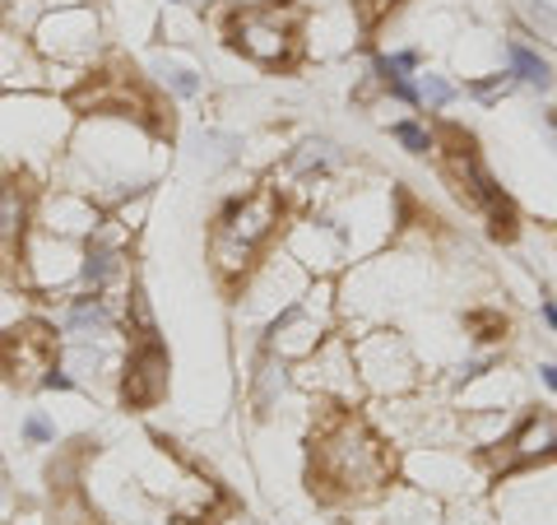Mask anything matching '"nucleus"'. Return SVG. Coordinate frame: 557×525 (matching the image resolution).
Wrapping results in <instances>:
<instances>
[{"mask_svg": "<svg viewBox=\"0 0 557 525\" xmlns=\"http://www.w3.org/2000/svg\"><path fill=\"white\" fill-rule=\"evenodd\" d=\"M502 61H507V70L520 80V89H534L539 98H548L557 89V70H553V61L534 42H525V38H502Z\"/></svg>", "mask_w": 557, "mask_h": 525, "instance_id": "obj_20", "label": "nucleus"}, {"mask_svg": "<svg viewBox=\"0 0 557 525\" xmlns=\"http://www.w3.org/2000/svg\"><path fill=\"white\" fill-rule=\"evenodd\" d=\"M483 469L497 479L520 475V469H544L557 465V414L548 405H534L516 418V424L497 437L493 447H483Z\"/></svg>", "mask_w": 557, "mask_h": 525, "instance_id": "obj_6", "label": "nucleus"}, {"mask_svg": "<svg viewBox=\"0 0 557 525\" xmlns=\"http://www.w3.org/2000/svg\"><path fill=\"white\" fill-rule=\"evenodd\" d=\"M344 163H348L344 145H335L330 135H311V139H302V145L284 159V172L293 182H302V186H321V182L335 178Z\"/></svg>", "mask_w": 557, "mask_h": 525, "instance_id": "obj_19", "label": "nucleus"}, {"mask_svg": "<svg viewBox=\"0 0 557 525\" xmlns=\"http://www.w3.org/2000/svg\"><path fill=\"white\" fill-rule=\"evenodd\" d=\"M51 65L38 57L28 33L0 24V94H42L51 89Z\"/></svg>", "mask_w": 557, "mask_h": 525, "instance_id": "obj_16", "label": "nucleus"}, {"mask_svg": "<svg viewBox=\"0 0 557 525\" xmlns=\"http://www.w3.org/2000/svg\"><path fill=\"white\" fill-rule=\"evenodd\" d=\"M121 335V312L112 307V293L79 289L61 307V340H116Z\"/></svg>", "mask_w": 557, "mask_h": 525, "instance_id": "obj_17", "label": "nucleus"}, {"mask_svg": "<svg viewBox=\"0 0 557 525\" xmlns=\"http://www.w3.org/2000/svg\"><path fill=\"white\" fill-rule=\"evenodd\" d=\"M121 326L131 330V340H153V335H159V321H153V307H149V293H145V284H131V289H126V307H121Z\"/></svg>", "mask_w": 557, "mask_h": 525, "instance_id": "obj_27", "label": "nucleus"}, {"mask_svg": "<svg viewBox=\"0 0 557 525\" xmlns=\"http://www.w3.org/2000/svg\"><path fill=\"white\" fill-rule=\"evenodd\" d=\"M79 256H84V242L33 229L24 237V252H20V279L33 293L70 289V284H79Z\"/></svg>", "mask_w": 557, "mask_h": 525, "instance_id": "obj_11", "label": "nucleus"}, {"mask_svg": "<svg viewBox=\"0 0 557 525\" xmlns=\"http://www.w3.org/2000/svg\"><path fill=\"white\" fill-rule=\"evenodd\" d=\"M288 191L278 182H260L251 191H233L219 200L214 229H209V266L228 289L247 279L288 229Z\"/></svg>", "mask_w": 557, "mask_h": 525, "instance_id": "obj_3", "label": "nucleus"}, {"mask_svg": "<svg viewBox=\"0 0 557 525\" xmlns=\"http://www.w3.org/2000/svg\"><path fill=\"white\" fill-rule=\"evenodd\" d=\"M33 47L47 65H65V70H79V65H94V57L102 51V14L94 0H70V5H51L42 10L28 28Z\"/></svg>", "mask_w": 557, "mask_h": 525, "instance_id": "obj_5", "label": "nucleus"}, {"mask_svg": "<svg viewBox=\"0 0 557 525\" xmlns=\"http://www.w3.org/2000/svg\"><path fill=\"white\" fill-rule=\"evenodd\" d=\"M168 10H182V0H168Z\"/></svg>", "mask_w": 557, "mask_h": 525, "instance_id": "obj_37", "label": "nucleus"}, {"mask_svg": "<svg viewBox=\"0 0 557 525\" xmlns=\"http://www.w3.org/2000/svg\"><path fill=\"white\" fill-rule=\"evenodd\" d=\"M534 373H539V381H544V387H548V391L557 395V363H539Z\"/></svg>", "mask_w": 557, "mask_h": 525, "instance_id": "obj_33", "label": "nucleus"}, {"mask_svg": "<svg viewBox=\"0 0 557 525\" xmlns=\"http://www.w3.org/2000/svg\"><path fill=\"white\" fill-rule=\"evenodd\" d=\"M376 502V521L381 525H446L442 516V506L432 493H423V488H413V484H391Z\"/></svg>", "mask_w": 557, "mask_h": 525, "instance_id": "obj_18", "label": "nucleus"}, {"mask_svg": "<svg viewBox=\"0 0 557 525\" xmlns=\"http://www.w3.org/2000/svg\"><path fill=\"white\" fill-rule=\"evenodd\" d=\"M57 326L47 321H24L0 335V373H5L14 387H38V377L57 363Z\"/></svg>", "mask_w": 557, "mask_h": 525, "instance_id": "obj_14", "label": "nucleus"}, {"mask_svg": "<svg viewBox=\"0 0 557 525\" xmlns=\"http://www.w3.org/2000/svg\"><path fill=\"white\" fill-rule=\"evenodd\" d=\"M149 75H153V84H159L163 94H172L177 102H196V98L209 89L205 70L190 65V61H182V57H172V51H159V57L149 61Z\"/></svg>", "mask_w": 557, "mask_h": 525, "instance_id": "obj_22", "label": "nucleus"}, {"mask_svg": "<svg viewBox=\"0 0 557 525\" xmlns=\"http://www.w3.org/2000/svg\"><path fill=\"white\" fill-rule=\"evenodd\" d=\"M465 335L474 349H497V344H507L511 321H507L502 307H469L465 312Z\"/></svg>", "mask_w": 557, "mask_h": 525, "instance_id": "obj_24", "label": "nucleus"}, {"mask_svg": "<svg viewBox=\"0 0 557 525\" xmlns=\"http://www.w3.org/2000/svg\"><path fill=\"white\" fill-rule=\"evenodd\" d=\"M399 475V456L368 418L335 405L311 437V488L339 502H372Z\"/></svg>", "mask_w": 557, "mask_h": 525, "instance_id": "obj_2", "label": "nucleus"}, {"mask_svg": "<svg viewBox=\"0 0 557 525\" xmlns=\"http://www.w3.org/2000/svg\"><path fill=\"white\" fill-rule=\"evenodd\" d=\"M391 139L409 154V159H428V154L437 149V135H432L418 117H399V121H391Z\"/></svg>", "mask_w": 557, "mask_h": 525, "instance_id": "obj_28", "label": "nucleus"}, {"mask_svg": "<svg viewBox=\"0 0 557 525\" xmlns=\"http://www.w3.org/2000/svg\"><path fill=\"white\" fill-rule=\"evenodd\" d=\"M539 317H544V326L557 335V297H548V293H544V303H539Z\"/></svg>", "mask_w": 557, "mask_h": 525, "instance_id": "obj_32", "label": "nucleus"}, {"mask_svg": "<svg viewBox=\"0 0 557 525\" xmlns=\"http://www.w3.org/2000/svg\"><path fill=\"white\" fill-rule=\"evenodd\" d=\"M511 5V28L525 42H553L557 47V5L553 0H507Z\"/></svg>", "mask_w": 557, "mask_h": 525, "instance_id": "obj_23", "label": "nucleus"}, {"mask_svg": "<svg viewBox=\"0 0 557 525\" xmlns=\"http://www.w3.org/2000/svg\"><path fill=\"white\" fill-rule=\"evenodd\" d=\"M293 381L307 391H317L321 400H330V405H358L362 395V377H358V358H354V335H330L317 354H307L298 363V373H293Z\"/></svg>", "mask_w": 557, "mask_h": 525, "instance_id": "obj_9", "label": "nucleus"}, {"mask_svg": "<svg viewBox=\"0 0 557 525\" xmlns=\"http://www.w3.org/2000/svg\"><path fill=\"white\" fill-rule=\"evenodd\" d=\"M102 219H108V205L84 196L75 186H61V182L38 191V209H33V229L70 237V242H84L89 233H98Z\"/></svg>", "mask_w": 557, "mask_h": 525, "instance_id": "obj_13", "label": "nucleus"}, {"mask_svg": "<svg viewBox=\"0 0 557 525\" xmlns=\"http://www.w3.org/2000/svg\"><path fill=\"white\" fill-rule=\"evenodd\" d=\"M516 89H520V80L511 75L507 65H502V70H487V75H469V80H465V94L474 98L479 108H497V102H507Z\"/></svg>", "mask_w": 557, "mask_h": 525, "instance_id": "obj_25", "label": "nucleus"}, {"mask_svg": "<svg viewBox=\"0 0 557 525\" xmlns=\"http://www.w3.org/2000/svg\"><path fill=\"white\" fill-rule=\"evenodd\" d=\"M302 0H260V5H228L223 14V38L242 61L260 70H293L302 61Z\"/></svg>", "mask_w": 557, "mask_h": 525, "instance_id": "obj_4", "label": "nucleus"}, {"mask_svg": "<svg viewBox=\"0 0 557 525\" xmlns=\"http://www.w3.org/2000/svg\"><path fill=\"white\" fill-rule=\"evenodd\" d=\"M182 10H190V14H200L205 20L209 10H219V0H182Z\"/></svg>", "mask_w": 557, "mask_h": 525, "instance_id": "obj_34", "label": "nucleus"}, {"mask_svg": "<svg viewBox=\"0 0 557 525\" xmlns=\"http://www.w3.org/2000/svg\"><path fill=\"white\" fill-rule=\"evenodd\" d=\"M413 80H418V98H423V108H428V112H446L450 102L460 98V89L442 75V70H418Z\"/></svg>", "mask_w": 557, "mask_h": 525, "instance_id": "obj_29", "label": "nucleus"}, {"mask_svg": "<svg viewBox=\"0 0 557 525\" xmlns=\"http://www.w3.org/2000/svg\"><path fill=\"white\" fill-rule=\"evenodd\" d=\"M228 5H260V0H228Z\"/></svg>", "mask_w": 557, "mask_h": 525, "instance_id": "obj_36", "label": "nucleus"}, {"mask_svg": "<svg viewBox=\"0 0 557 525\" xmlns=\"http://www.w3.org/2000/svg\"><path fill=\"white\" fill-rule=\"evenodd\" d=\"M399 475H405V484L423 488V493L432 498H474L479 484H483V465L474 456H465L460 447H409L405 461H399Z\"/></svg>", "mask_w": 557, "mask_h": 525, "instance_id": "obj_8", "label": "nucleus"}, {"mask_svg": "<svg viewBox=\"0 0 557 525\" xmlns=\"http://www.w3.org/2000/svg\"><path fill=\"white\" fill-rule=\"evenodd\" d=\"M20 437H24V447H57V424L42 410H28L20 418Z\"/></svg>", "mask_w": 557, "mask_h": 525, "instance_id": "obj_30", "label": "nucleus"}, {"mask_svg": "<svg viewBox=\"0 0 557 525\" xmlns=\"http://www.w3.org/2000/svg\"><path fill=\"white\" fill-rule=\"evenodd\" d=\"M126 260H131V233L108 215L98 233L84 237L79 289H89V293H112L121 279H126Z\"/></svg>", "mask_w": 557, "mask_h": 525, "instance_id": "obj_15", "label": "nucleus"}, {"mask_svg": "<svg viewBox=\"0 0 557 525\" xmlns=\"http://www.w3.org/2000/svg\"><path fill=\"white\" fill-rule=\"evenodd\" d=\"M354 358H358V377H362V391L368 395L395 400L418 387V358L399 330H386V326L362 330L354 340Z\"/></svg>", "mask_w": 557, "mask_h": 525, "instance_id": "obj_7", "label": "nucleus"}, {"mask_svg": "<svg viewBox=\"0 0 557 525\" xmlns=\"http://www.w3.org/2000/svg\"><path fill=\"white\" fill-rule=\"evenodd\" d=\"M163 135L121 112H89L65 145L61 186H75L102 205H116L135 191H153L163 172Z\"/></svg>", "mask_w": 557, "mask_h": 525, "instance_id": "obj_1", "label": "nucleus"}, {"mask_svg": "<svg viewBox=\"0 0 557 525\" xmlns=\"http://www.w3.org/2000/svg\"><path fill=\"white\" fill-rule=\"evenodd\" d=\"M10 502H14V488H10V479H5V469H0V516L10 512Z\"/></svg>", "mask_w": 557, "mask_h": 525, "instance_id": "obj_35", "label": "nucleus"}, {"mask_svg": "<svg viewBox=\"0 0 557 525\" xmlns=\"http://www.w3.org/2000/svg\"><path fill=\"white\" fill-rule=\"evenodd\" d=\"M168 381H172L168 344L159 335H153V340H131V354L121 358V377H116L121 405H126V410H153V405H163Z\"/></svg>", "mask_w": 557, "mask_h": 525, "instance_id": "obj_12", "label": "nucleus"}, {"mask_svg": "<svg viewBox=\"0 0 557 525\" xmlns=\"http://www.w3.org/2000/svg\"><path fill=\"white\" fill-rule=\"evenodd\" d=\"M405 5V0H354V10H358V20L362 28H376L381 20H391V14Z\"/></svg>", "mask_w": 557, "mask_h": 525, "instance_id": "obj_31", "label": "nucleus"}, {"mask_svg": "<svg viewBox=\"0 0 557 525\" xmlns=\"http://www.w3.org/2000/svg\"><path fill=\"white\" fill-rule=\"evenodd\" d=\"M284 252L298 260V266L311 274V279H330L335 270H344L354 252H348V237L335 223L330 209H311L302 215L293 229H284Z\"/></svg>", "mask_w": 557, "mask_h": 525, "instance_id": "obj_10", "label": "nucleus"}, {"mask_svg": "<svg viewBox=\"0 0 557 525\" xmlns=\"http://www.w3.org/2000/svg\"><path fill=\"white\" fill-rule=\"evenodd\" d=\"M190 163H196L205 178H219V172H228L242 163V135L233 131H219V126H200L190 135Z\"/></svg>", "mask_w": 557, "mask_h": 525, "instance_id": "obj_21", "label": "nucleus"}, {"mask_svg": "<svg viewBox=\"0 0 557 525\" xmlns=\"http://www.w3.org/2000/svg\"><path fill=\"white\" fill-rule=\"evenodd\" d=\"M479 215H483L487 237H493V242H516L520 237V205L507 196V191H497V196L487 200Z\"/></svg>", "mask_w": 557, "mask_h": 525, "instance_id": "obj_26", "label": "nucleus"}]
</instances>
